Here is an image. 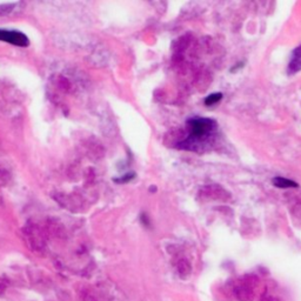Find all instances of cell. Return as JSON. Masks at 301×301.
I'll return each instance as SVG.
<instances>
[{
	"instance_id": "1",
	"label": "cell",
	"mask_w": 301,
	"mask_h": 301,
	"mask_svg": "<svg viewBox=\"0 0 301 301\" xmlns=\"http://www.w3.org/2000/svg\"><path fill=\"white\" fill-rule=\"evenodd\" d=\"M217 122L207 118H193L187 121V130L190 133V142L210 141L213 134L217 132Z\"/></svg>"
},
{
	"instance_id": "2",
	"label": "cell",
	"mask_w": 301,
	"mask_h": 301,
	"mask_svg": "<svg viewBox=\"0 0 301 301\" xmlns=\"http://www.w3.org/2000/svg\"><path fill=\"white\" fill-rule=\"evenodd\" d=\"M0 40L7 41L10 42V44L18 46L29 45V40L25 34H22L20 32H13V31L0 30Z\"/></svg>"
},
{
	"instance_id": "3",
	"label": "cell",
	"mask_w": 301,
	"mask_h": 301,
	"mask_svg": "<svg viewBox=\"0 0 301 301\" xmlns=\"http://www.w3.org/2000/svg\"><path fill=\"white\" fill-rule=\"evenodd\" d=\"M288 69L291 73H296L301 69V45L293 51Z\"/></svg>"
},
{
	"instance_id": "4",
	"label": "cell",
	"mask_w": 301,
	"mask_h": 301,
	"mask_svg": "<svg viewBox=\"0 0 301 301\" xmlns=\"http://www.w3.org/2000/svg\"><path fill=\"white\" fill-rule=\"evenodd\" d=\"M273 185L278 188H288V187H298V184L294 183V181L281 178V177H277V178L273 179Z\"/></svg>"
},
{
	"instance_id": "5",
	"label": "cell",
	"mask_w": 301,
	"mask_h": 301,
	"mask_svg": "<svg viewBox=\"0 0 301 301\" xmlns=\"http://www.w3.org/2000/svg\"><path fill=\"white\" fill-rule=\"evenodd\" d=\"M221 98H222V94L221 93H213V94H211V95L207 96V98L205 99V104H206V105H208V106L214 105V104H217L218 102H220V100H221Z\"/></svg>"
}]
</instances>
